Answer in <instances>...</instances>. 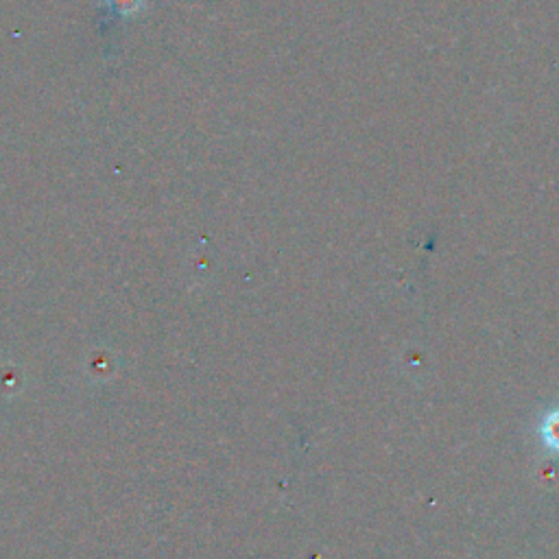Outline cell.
Returning <instances> with one entry per match:
<instances>
[{"label": "cell", "instance_id": "6da1fadb", "mask_svg": "<svg viewBox=\"0 0 559 559\" xmlns=\"http://www.w3.org/2000/svg\"><path fill=\"white\" fill-rule=\"evenodd\" d=\"M540 435H542V442L546 444V448L551 450V453L559 455V407L544 413L542 424H540Z\"/></svg>", "mask_w": 559, "mask_h": 559}]
</instances>
